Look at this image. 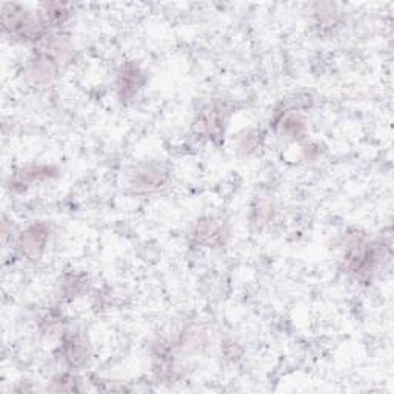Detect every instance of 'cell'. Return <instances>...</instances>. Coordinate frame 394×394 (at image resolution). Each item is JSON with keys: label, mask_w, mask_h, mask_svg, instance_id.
Segmentation results:
<instances>
[{"label": "cell", "mask_w": 394, "mask_h": 394, "mask_svg": "<svg viewBox=\"0 0 394 394\" xmlns=\"http://www.w3.org/2000/svg\"><path fill=\"white\" fill-rule=\"evenodd\" d=\"M48 235H49L48 227L42 222L28 227L19 237V246L22 253L31 259L39 258L42 251L45 250Z\"/></svg>", "instance_id": "6da1fadb"}, {"label": "cell", "mask_w": 394, "mask_h": 394, "mask_svg": "<svg viewBox=\"0 0 394 394\" xmlns=\"http://www.w3.org/2000/svg\"><path fill=\"white\" fill-rule=\"evenodd\" d=\"M345 262L349 271L363 276L368 274L370 271H373L376 256L367 245L357 242L356 245H353V248H349Z\"/></svg>", "instance_id": "7a4b0ae2"}, {"label": "cell", "mask_w": 394, "mask_h": 394, "mask_svg": "<svg viewBox=\"0 0 394 394\" xmlns=\"http://www.w3.org/2000/svg\"><path fill=\"white\" fill-rule=\"evenodd\" d=\"M142 72L134 65H127L125 68L122 70V72L119 74L118 79V90L120 97H131L134 96L137 93V90L142 86Z\"/></svg>", "instance_id": "3957f363"}, {"label": "cell", "mask_w": 394, "mask_h": 394, "mask_svg": "<svg viewBox=\"0 0 394 394\" xmlns=\"http://www.w3.org/2000/svg\"><path fill=\"white\" fill-rule=\"evenodd\" d=\"M63 354L72 367H79L88 359V347L80 336H71L63 342Z\"/></svg>", "instance_id": "277c9868"}, {"label": "cell", "mask_w": 394, "mask_h": 394, "mask_svg": "<svg viewBox=\"0 0 394 394\" xmlns=\"http://www.w3.org/2000/svg\"><path fill=\"white\" fill-rule=\"evenodd\" d=\"M223 122V111L221 107L217 105H208L205 109H202V113L197 119V127L205 134H216L221 131Z\"/></svg>", "instance_id": "5b68a950"}, {"label": "cell", "mask_w": 394, "mask_h": 394, "mask_svg": "<svg viewBox=\"0 0 394 394\" xmlns=\"http://www.w3.org/2000/svg\"><path fill=\"white\" fill-rule=\"evenodd\" d=\"M223 228L222 225L214 221H203L196 228V240L202 245L207 246H216L222 242Z\"/></svg>", "instance_id": "8992f818"}, {"label": "cell", "mask_w": 394, "mask_h": 394, "mask_svg": "<svg viewBox=\"0 0 394 394\" xmlns=\"http://www.w3.org/2000/svg\"><path fill=\"white\" fill-rule=\"evenodd\" d=\"M165 184H166V176L165 173H162L160 170H145L136 178V187L147 189V191L160 189Z\"/></svg>", "instance_id": "52a82bcc"}, {"label": "cell", "mask_w": 394, "mask_h": 394, "mask_svg": "<svg viewBox=\"0 0 394 394\" xmlns=\"http://www.w3.org/2000/svg\"><path fill=\"white\" fill-rule=\"evenodd\" d=\"M281 127H282L283 134L296 137V136H301V133L304 131V120L299 118V116L291 114L282 120Z\"/></svg>", "instance_id": "ba28073f"}]
</instances>
